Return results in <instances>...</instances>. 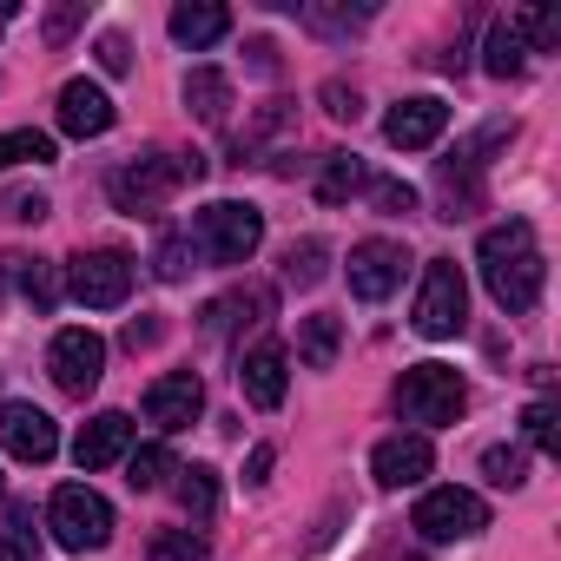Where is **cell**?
<instances>
[{
    "instance_id": "obj_5",
    "label": "cell",
    "mask_w": 561,
    "mask_h": 561,
    "mask_svg": "<svg viewBox=\"0 0 561 561\" xmlns=\"http://www.w3.org/2000/svg\"><path fill=\"white\" fill-rule=\"evenodd\" d=\"M47 528H54L60 548L87 554V548H106V541H113V508H106L100 489L67 482V489H54V502H47Z\"/></svg>"
},
{
    "instance_id": "obj_11",
    "label": "cell",
    "mask_w": 561,
    "mask_h": 561,
    "mask_svg": "<svg viewBox=\"0 0 561 561\" xmlns=\"http://www.w3.org/2000/svg\"><path fill=\"white\" fill-rule=\"evenodd\" d=\"M198 410H205V383H198L192 370H172V377H159V383L146 390V423H152L159 436L192 430V423H198Z\"/></svg>"
},
{
    "instance_id": "obj_3",
    "label": "cell",
    "mask_w": 561,
    "mask_h": 561,
    "mask_svg": "<svg viewBox=\"0 0 561 561\" xmlns=\"http://www.w3.org/2000/svg\"><path fill=\"white\" fill-rule=\"evenodd\" d=\"M462 403H469V383H462V370H449V364H410V370L397 377V410H403V423H416V436L456 423Z\"/></svg>"
},
{
    "instance_id": "obj_21",
    "label": "cell",
    "mask_w": 561,
    "mask_h": 561,
    "mask_svg": "<svg viewBox=\"0 0 561 561\" xmlns=\"http://www.w3.org/2000/svg\"><path fill=\"white\" fill-rule=\"evenodd\" d=\"M337 344H344V324H337V318L318 311V318L298 324V364H305V370H331V364H337Z\"/></svg>"
},
{
    "instance_id": "obj_6",
    "label": "cell",
    "mask_w": 561,
    "mask_h": 561,
    "mask_svg": "<svg viewBox=\"0 0 561 561\" xmlns=\"http://www.w3.org/2000/svg\"><path fill=\"white\" fill-rule=\"evenodd\" d=\"M410 324H416V337H456V331L469 324V285H462L456 257H430Z\"/></svg>"
},
{
    "instance_id": "obj_42",
    "label": "cell",
    "mask_w": 561,
    "mask_h": 561,
    "mask_svg": "<svg viewBox=\"0 0 561 561\" xmlns=\"http://www.w3.org/2000/svg\"><path fill=\"white\" fill-rule=\"evenodd\" d=\"M21 14V0H0V34H8V21Z\"/></svg>"
},
{
    "instance_id": "obj_24",
    "label": "cell",
    "mask_w": 561,
    "mask_h": 561,
    "mask_svg": "<svg viewBox=\"0 0 561 561\" xmlns=\"http://www.w3.org/2000/svg\"><path fill=\"white\" fill-rule=\"evenodd\" d=\"M165 476H179V462H172V449H165V443H146V449H126V482H133L139 495H152V489H165Z\"/></svg>"
},
{
    "instance_id": "obj_8",
    "label": "cell",
    "mask_w": 561,
    "mask_h": 561,
    "mask_svg": "<svg viewBox=\"0 0 561 561\" xmlns=\"http://www.w3.org/2000/svg\"><path fill=\"white\" fill-rule=\"evenodd\" d=\"M489 528V502L476 489H430L416 502V535L423 541H469Z\"/></svg>"
},
{
    "instance_id": "obj_2",
    "label": "cell",
    "mask_w": 561,
    "mask_h": 561,
    "mask_svg": "<svg viewBox=\"0 0 561 561\" xmlns=\"http://www.w3.org/2000/svg\"><path fill=\"white\" fill-rule=\"evenodd\" d=\"M205 179V159L198 152H146V159H126L113 172V205L126 218H159L172 205L179 185H198Z\"/></svg>"
},
{
    "instance_id": "obj_29",
    "label": "cell",
    "mask_w": 561,
    "mask_h": 561,
    "mask_svg": "<svg viewBox=\"0 0 561 561\" xmlns=\"http://www.w3.org/2000/svg\"><path fill=\"white\" fill-rule=\"evenodd\" d=\"M482 476H489L495 489H522V482H528V449H508V443L482 449Z\"/></svg>"
},
{
    "instance_id": "obj_16",
    "label": "cell",
    "mask_w": 561,
    "mask_h": 561,
    "mask_svg": "<svg viewBox=\"0 0 561 561\" xmlns=\"http://www.w3.org/2000/svg\"><path fill=\"white\" fill-rule=\"evenodd\" d=\"M126 449H133V416H126V410H100V416L80 430L73 462H80V469H113V462H126Z\"/></svg>"
},
{
    "instance_id": "obj_36",
    "label": "cell",
    "mask_w": 561,
    "mask_h": 561,
    "mask_svg": "<svg viewBox=\"0 0 561 561\" xmlns=\"http://www.w3.org/2000/svg\"><path fill=\"white\" fill-rule=\"evenodd\" d=\"M8 211H14L21 225H41V218L54 211V198H47V192H14V198H8Z\"/></svg>"
},
{
    "instance_id": "obj_26",
    "label": "cell",
    "mask_w": 561,
    "mask_h": 561,
    "mask_svg": "<svg viewBox=\"0 0 561 561\" xmlns=\"http://www.w3.org/2000/svg\"><path fill=\"white\" fill-rule=\"evenodd\" d=\"M0 561H41L34 508H8V522H0Z\"/></svg>"
},
{
    "instance_id": "obj_33",
    "label": "cell",
    "mask_w": 561,
    "mask_h": 561,
    "mask_svg": "<svg viewBox=\"0 0 561 561\" xmlns=\"http://www.w3.org/2000/svg\"><path fill=\"white\" fill-rule=\"evenodd\" d=\"M80 21H87V0H67V8H54V14H47V47H67Z\"/></svg>"
},
{
    "instance_id": "obj_39",
    "label": "cell",
    "mask_w": 561,
    "mask_h": 561,
    "mask_svg": "<svg viewBox=\"0 0 561 561\" xmlns=\"http://www.w3.org/2000/svg\"><path fill=\"white\" fill-rule=\"evenodd\" d=\"M159 337H165V324H159V318H146V324L133 318V324H126V344H133V351H146V344H159Z\"/></svg>"
},
{
    "instance_id": "obj_9",
    "label": "cell",
    "mask_w": 561,
    "mask_h": 561,
    "mask_svg": "<svg viewBox=\"0 0 561 561\" xmlns=\"http://www.w3.org/2000/svg\"><path fill=\"white\" fill-rule=\"evenodd\" d=\"M47 364H54V383H60L67 397H87V390H100V377H106V337L87 331V324H73V331L54 337Z\"/></svg>"
},
{
    "instance_id": "obj_28",
    "label": "cell",
    "mask_w": 561,
    "mask_h": 561,
    "mask_svg": "<svg viewBox=\"0 0 561 561\" xmlns=\"http://www.w3.org/2000/svg\"><path fill=\"white\" fill-rule=\"evenodd\" d=\"M146 554H152V561H211V541L192 535V528H159Z\"/></svg>"
},
{
    "instance_id": "obj_10",
    "label": "cell",
    "mask_w": 561,
    "mask_h": 561,
    "mask_svg": "<svg viewBox=\"0 0 561 561\" xmlns=\"http://www.w3.org/2000/svg\"><path fill=\"white\" fill-rule=\"evenodd\" d=\"M403 244L397 238H364V244H351V291L364 298V305H383L397 285H403Z\"/></svg>"
},
{
    "instance_id": "obj_18",
    "label": "cell",
    "mask_w": 561,
    "mask_h": 561,
    "mask_svg": "<svg viewBox=\"0 0 561 561\" xmlns=\"http://www.w3.org/2000/svg\"><path fill=\"white\" fill-rule=\"evenodd\" d=\"M231 34V8H218V0H179L172 8V41L179 47H211V41H225Z\"/></svg>"
},
{
    "instance_id": "obj_12",
    "label": "cell",
    "mask_w": 561,
    "mask_h": 561,
    "mask_svg": "<svg viewBox=\"0 0 561 561\" xmlns=\"http://www.w3.org/2000/svg\"><path fill=\"white\" fill-rule=\"evenodd\" d=\"M436 469V449H430V436H383L377 449H370V476L383 482V489H416L423 476Z\"/></svg>"
},
{
    "instance_id": "obj_22",
    "label": "cell",
    "mask_w": 561,
    "mask_h": 561,
    "mask_svg": "<svg viewBox=\"0 0 561 561\" xmlns=\"http://www.w3.org/2000/svg\"><path fill=\"white\" fill-rule=\"evenodd\" d=\"M364 185H370V172H364V159H357V152H331V159H324V172H318V198H324V205H344V198H351V192H364Z\"/></svg>"
},
{
    "instance_id": "obj_31",
    "label": "cell",
    "mask_w": 561,
    "mask_h": 561,
    "mask_svg": "<svg viewBox=\"0 0 561 561\" xmlns=\"http://www.w3.org/2000/svg\"><path fill=\"white\" fill-rule=\"evenodd\" d=\"M21 291L34 298V311H54V305H60V271L41 264V257H34V264L21 257Z\"/></svg>"
},
{
    "instance_id": "obj_23",
    "label": "cell",
    "mask_w": 561,
    "mask_h": 561,
    "mask_svg": "<svg viewBox=\"0 0 561 561\" xmlns=\"http://www.w3.org/2000/svg\"><path fill=\"white\" fill-rule=\"evenodd\" d=\"M14 165H54V133H41V126L0 133V172H14Z\"/></svg>"
},
{
    "instance_id": "obj_7",
    "label": "cell",
    "mask_w": 561,
    "mask_h": 561,
    "mask_svg": "<svg viewBox=\"0 0 561 561\" xmlns=\"http://www.w3.org/2000/svg\"><path fill=\"white\" fill-rule=\"evenodd\" d=\"M67 291L87 305V311H113L133 298V257L126 251H80L67 264Z\"/></svg>"
},
{
    "instance_id": "obj_43",
    "label": "cell",
    "mask_w": 561,
    "mask_h": 561,
    "mask_svg": "<svg viewBox=\"0 0 561 561\" xmlns=\"http://www.w3.org/2000/svg\"><path fill=\"white\" fill-rule=\"evenodd\" d=\"M0 489H8V482H0Z\"/></svg>"
},
{
    "instance_id": "obj_25",
    "label": "cell",
    "mask_w": 561,
    "mask_h": 561,
    "mask_svg": "<svg viewBox=\"0 0 561 561\" xmlns=\"http://www.w3.org/2000/svg\"><path fill=\"white\" fill-rule=\"evenodd\" d=\"M179 508H185L192 522H211V515H218V476H211L205 462L179 469Z\"/></svg>"
},
{
    "instance_id": "obj_27",
    "label": "cell",
    "mask_w": 561,
    "mask_h": 561,
    "mask_svg": "<svg viewBox=\"0 0 561 561\" xmlns=\"http://www.w3.org/2000/svg\"><path fill=\"white\" fill-rule=\"evenodd\" d=\"M522 436H528L541 456H561V410H554L548 397H541V403H528V410H522Z\"/></svg>"
},
{
    "instance_id": "obj_38",
    "label": "cell",
    "mask_w": 561,
    "mask_h": 561,
    "mask_svg": "<svg viewBox=\"0 0 561 561\" xmlns=\"http://www.w3.org/2000/svg\"><path fill=\"white\" fill-rule=\"evenodd\" d=\"M100 67H106V73H126V67H133V54H126L119 34H100Z\"/></svg>"
},
{
    "instance_id": "obj_15",
    "label": "cell",
    "mask_w": 561,
    "mask_h": 561,
    "mask_svg": "<svg viewBox=\"0 0 561 561\" xmlns=\"http://www.w3.org/2000/svg\"><path fill=\"white\" fill-rule=\"evenodd\" d=\"M113 100H106V87H93V80H67L60 87V133L67 139H100V133H113Z\"/></svg>"
},
{
    "instance_id": "obj_32",
    "label": "cell",
    "mask_w": 561,
    "mask_h": 561,
    "mask_svg": "<svg viewBox=\"0 0 561 561\" xmlns=\"http://www.w3.org/2000/svg\"><path fill=\"white\" fill-rule=\"evenodd\" d=\"M192 257H198V251H192V238H165L152 264H159V277H165V285H179V277L192 271Z\"/></svg>"
},
{
    "instance_id": "obj_17",
    "label": "cell",
    "mask_w": 561,
    "mask_h": 561,
    "mask_svg": "<svg viewBox=\"0 0 561 561\" xmlns=\"http://www.w3.org/2000/svg\"><path fill=\"white\" fill-rule=\"evenodd\" d=\"M238 383H244V397H251L257 410H277V403H285V383H291V357L277 351V344H257V351L238 364Z\"/></svg>"
},
{
    "instance_id": "obj_40",
    "label": "cell",
    "mask_w": 561,
    "mask_h": 561,
    "mask_svg": "<svg viewBox=\"0 0 561 561\" xmlns=\"http://www.w3.org/2000/svg\"><path fill=\"white\" fill-rule=\"evenodd\" d=\"M271 462H277V456H271V443H257V449L244 456V482H264V476H271Z\"/></svg>"
},
{
    "instance_id": "obj_30",
    "label": "cell",
    "mask_w": 561,
    "mask_h": 561,
    "mask_svg": "<svg viewBox=\"0 0 561 561\" xmlns=\"http://www.w3.org/2000/svg\"><path fill=\"white\" fill-rule=\"evenodd\" d=\"M324 257H331V251H324L318 238H305V244H291V251H285V285H298V291H311V285H318V277H324Z\"/></svg>"
},
{
    "instance_id": "obj_13",
    "label": "cell",
    "mask_w": 561,
    "mask_h": 561,
    "mask_svg": "<svg viewBox=\"0 0 561 561\" xmlns=\"http://www.w3.org/2000/svg\"><path fill=\"white\" fill-rule=\"evenodd\" d=\"M0 443H8L21 462H54L60 430H54V416L41 403H8V410H0Z\"/></svg>"
},
{
    "instance_id": "obj_41",
    "label": "cell",
    "mask_w": 561,
    "mask_h": 561,
    "mask_svg": "<svg viewBox=\"0 0 561 561\" xmlns=\"http://www.w3.org/2000/svg\"><path fill=\"white\" fill-rule=\"evenodd\" d=\"M251 67L271 73V67H277V47H271V41H251Z\"/></svg>"
},
{
    "instance_id": "obj_1",
    "label": "cell",
    "mask_w": 561,
    "mask_h": 561,
    "mask_svg": "<svg viewBox=\"0 0 561 561\" xmlns=\"http://www.w3.org/2000/svg\"><path fill=\"white\" fill-rule=\"evenodd\" d=\"M482 285H489V298L508 311V318H522V311H535V298H541V251H535V225H522V218H508V225H495V231H482Z\"/></svg>"
},
{
    "instance_id": "obj_20",
    "label": "cell",
    "mask_w": 561,
    "mask_h": 561,
    "mask_svg": "<svg viewBox=\"0 0 561 561\" xmlns=\"http://www.w3.org/2000/svg\"><path fill=\"white\" fill-rule=\"evenodd\" d=\"M185 106H192V119H205V126H225V113H231V80H225L218 67H198V73H185Z\"/></svg>"
},
{
    "instance_id": "obj_14",
    "label": "cell",
    "mask_w": 561,
    "mask_h": 561,
    "mask_svg": "<svg viewBox=\"0 0 561 561\" xmlns=\"http://www.w3.org/2000/svg\"><path fill=\"white\" fill-rule=\"evenodd\" d=\"M449 133V106L443 100H403V106H390V119H383V139L397 146V152H423V146H436Z\"/></svg>"
},
{
    "instance_id": "obj_34",
    "label": "cell",
    "mask_w": 561,
    "mask_h": 561,
    "mask_svg": "<svg viewBox=\"0 0 561 561\" xmlns=\"http://www.w3.org/2000/svg\"><path fill=\"white\" fill-rule=\"evenodd\" d=\"M324 113H331V119H351V126H357V113H364V100H357V87H344V80H331V87H324Z\"/></svg>"
},
{
    "instance_id": "obj_19",
    "label": "cell",
    "mask_w": 561,
    "mask_h": 561,
    "mask_svg": "<svg viewBox=\"0 0 561 561\" xmlns=\"http://www.w3.org/2000/svg\"><path fill=\"white\" fill-rule=\"evenodd\" d=\"M495 80H515L528 67V34H522V14H495L489 21V60H482Z\"/></svg>"
},
{
    "instance_id": "obj_37",
    "label": "cell",
    "mask_w": 561,
    "mask_h": 561,
    "mask_svg": "<svg viewBox=\"0 0 561 561\" xmlns=\"http://www.w3.org/2000/svg\"><path fill=\"white\" fill-rule=\"evenodd\" d=\"M370 198H377L383 211H410V205H416V192H410V185H397V179H377V185H370Z\"/></svg>"
},
{
    "instance_id": "obj_4",
    "label": "cell",
    "mask_w": 561,
    "mask_h": 561,
    "mask_svg": "<svg viewBox=\"0 0 561 561\" xmlns=\"http://www.w3.org/2000/svg\"><path fill=\"white\" fill-rule=\"evenodd\" d=\"M257 244H264V211L257 205H238V198L205 205L198 225H192V251L211 257V264H244Z\"/></svg>"
},
{
    "instance_id": "obj_35",
    "label": "cell",
    "mask_w": 561,
    "mask_h": 561,
    "mask_svg": "<svg viewBox=\"0 0 561 561\" xmlns=\"http://www.w3.org/2000/svg\"><path fill=\"white\" fill-rule=\"evenodd\" d=\"M305 21H311L318 34H357V27H364V14H331V8H305Z\"/></svg>"
}]
</instances>
